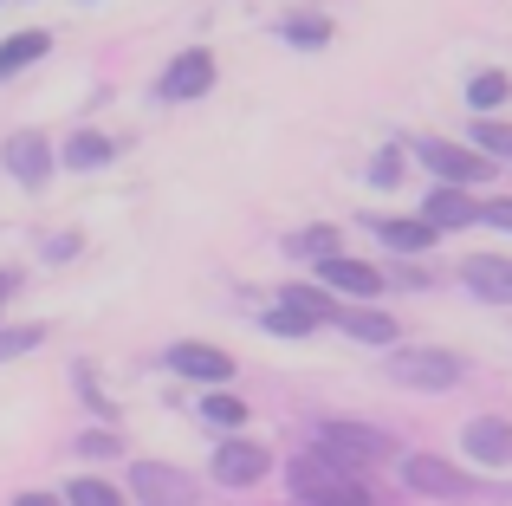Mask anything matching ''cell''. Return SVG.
<instances>
[{"instance_id": "1", "label": "cell", "mask_w": 512, "mask_h": 506, "mask_svg": "<svg viewBox=\"0 0 512 506\" xmlns=\"http://www.w3.org/2000/svg\"><path fill=\"white\" fill-rule=\"evenodd\" d=\"M286 481H292V494H299L305 506H376L370 487H363L357 474L344 468V461H331L325 448H312V455H292Z\"/></svg>"}, {"instance_id": "2", "label": "cell", "mask_w": 512, "mask_h": 506, "mask_svg": "<svg viewBox=\"0 0 512 506\" xmlns=\"http://www.w3.org/2000/svg\"><path fill=\"white\" fill-rule=\"evenodd\" d=\"M318 448H325L331 461H344L350 474L383 461V455H396V442H389L383 429H370V422H325V429H318Z\"/></svg>"}, {"instance_id": "3", "label": "cell", "mask_w": 512, "mask_h": 506, "mask_svg": "<svg viewBox=\"0 0 512 506\" xmlns=\"http://www.w3.org/2000/svg\"><path fill=\"white\" fill-rule=\"evenodd\" d=\"M415 156L435 169L448 189H467V182H487L493 176V156L467 150V143H441V137H415Z\"/></svg>"}, {"instance_id": "4", "label": "cell", "mask_w": 512, "mask_h": 506, "mask_svg": "<svg viewBox=\"0 0 512 506\" xmlns=\"http://www.w3.org/2000/svg\"><path fill=\"white\" fill-rule=\"evenodd\" d=\"M389 377L409 390H454L461 383V357L454 351H389Z\"/></svg>"}, {"instance_id": "5", "label": "cell", "mask_w": 512, "mask_h": 506, "mask_svg": "<svg viewBox=\"0 0 512 506\" xmlns=\"http://www.w3.org/2000/svg\"><path fill=\"white\" fill-rule=\"evenodd\" d=\"M208 85H214V52H208V46H188V52H175V59L163 65V78H156V98L188 104V98H201Z\"/></svg>"}, {"instance_id": "6", "label": "cell", "mask_w": 512, "mask_h": 506, "mask_svg": "<svg viewBox=\"0 0 512 506\" xmlns=\"http://www.w3.org/2000/svg\"><path fill=\"white\" fill-rule=\"evenodd\" d=\"M130 494L143 506H195V481L182 468H163V461H137L130 468Z\"/></svg>"}, {"instance_id": "7", "label": "cell", "mask_w": 512, "mask_h": 506, "mask_svg": "<svg viewBox=\"0 0 512 506\" xmlns=\"http://www.w3.org/2000/svg\"><path fill=\"white\" fill-rule=\"evenodd\" d=\"M0 163H7V176L26 182V189H46V176H52V150H46V137H39V130L7 137V143H0Z\"/></svg>"}, {"instance_id": "8", "label": "cell", "mask_w": 512, "mask_h": 506, "mask_svg": "<svg viewBox=\"0 0 512 506\" xmlns=\"http://www.w3.org/2000/svg\"><path fill=\"white\" fill-rule=\"evenodd\" d=\"M461 286L474 292V299H487V305H512V260H500V253H467Z\"/></svg>"}, {"instance_id": "9", "label": "cell", "mask_w": 512, "mask_h": 506, "mask_svg": "<svg viewBox=\"0 0 512 506\" xmlns=\"http://www.w3.org/2000/svg\"><path fill=\"white\" fill-rule=\"evenodd\" d=\"M461 455H474L480 468H512V422H500V416H480V422H467V435H461Z\"/></svg>"}, {"instance_id": "10", "label": "cell", "mask_w": 512, "mask_h": 506, "mask_svg": "<svg viewBox=\"0 0 512 506\" xmlns=\"http://www.w3.org/2000/svg\"><path fill=\"white\" fill-rule=\"evenodd\" d=\"M402 487H409V494L454 500L461 494V468H448L441 455H402Z\"/></svg>"}, {"instance_id": "11", "label": "cell", "mask_w": 512, "mask_h": 506, "mask_svg": "<svg viewBox=\"0 0 512 506\" xmlns=\"http://www.w3.org/2000/svg\"><path fill=\"white\" fill-rule=\"evenodd\" d=\"M266 468H273V461H266L260 442H221L214 448V481L221 487H253Z\"/></svg>"}, {"instance_id": "12", "label": "cell", "mask_w": 512, "mask_h": 506, "mask_svg": "<svg viewBox=\"0 0 512 506\" xmlns=\"http://www.w3.org/2000/svg\"><path fill=\"white\" fill-rule=\"evenodd\" d=\"M169 370H182V377H195V383H227L234 377V357L214 351V344H175Z\"/></svg>"}, {"instance_id": "13", "label": "cell", "mask_w": 512, "mask_h": 506, "mask_svg": "<svg viewBox=\"0 0 512 506\" xmlns=\"http://www.w3.org/2000/svg\"><path fill=\"white\" fill-rule=\"evenodd\" d=\"M318 266H325V286L331 292H350V299H376V292H383V273H376V266H363V260L331 253V260H318Z\"/></svg>"}, {"instance_id": "14", "label": "cell", "mask_w": 512, "mask_h": 506, "mask_svg": "<svg viewBox=\"0 0 512 506\" xmlns=\"http://www.w3.org/2000/svg\"><path fill=\"white\" fill-rule=\"evenodd\" d=\"M422 221H428L435 234H441V228H474V221H480V208L467 202L461 189H448V182H441L435 195H422Z\"/></svg>"}, {"instance_id": "15", "label": "cell", "mask_w": 512, "mask_h": 506, "mask_svg": "<svg viewBox=\"0 0 512 506\" xmlns=\"http://www.w3.org/2000/svg\"><path fill=\"white\" fill-rule=\"evenodd\" d=\"M338 325H344V338H357V344H402V325L389 312H376V305L338 312Z\"/></svg>"}, {"instance_id": "16", "label": "cell", "mask_w": 512, "mask_h": 506, "mask_svg": "<svg viewBox=\"0 0 512 506\" xmlns=\"http://www.w3.org/2000/svg\"><path fill=\"white\" fill-rule=\"evenodd\" d=\"M370 228L383 234V241L396 247V253H428V247H435V228H428V221H396V215H376Z\"/></svg>"}, {"instance_id": "17", "label": "cell", "mask_w": 512, "mask_h": 506, "mask_svg": "<svg viewBox=\"0 0 512 506\" xmlns=\"http://www.w3.org/2000/svg\"><path fill=\"white\" fill-rule=\"evenodd\" d=\"M46 52H52V39H46V33H33V26H26V33H13V39H0V78L26 72V65L46 59Z\"/></svg>"}, {"instance_id": "18", "label": "cell", "mask_w": 512, "mask_h": 506, "mask_svg": "<svg viewBox=\"0 0 512 506\" xmlns=\"http://www.w3.org/2000/svg\"><path fill=\"white\" fill-rule=\"evenodd\" d=\"M506 98H512V78H506V72H474V78H467V104H474L480 117L500 111Z\"/></svg>"}, {"instance_id": "19", "label": "cell", "mask_w": 512, "mask_h": 506, "mask_svg": "<svg viewBox=\"0 0 512 506\" xmlns=\"http://www.w3.org/2000/svg\"><path fill=\"white\" fill-rule=\"evenodd\" d=\"M201 422H208V429H240V422H247V403H240L234 390H208L201 396Z\"/></svg>"}, {"instance_id": "20", "label": "cell", "mask_w": 512, "mask_h": 506, "mask_svg": "<svg viewBox=\"0 0 512 506\" xmlns=\"http://www.w3.org/2000/svg\"><path fill=\"white\" fill-rule=\"evenodd\" d=\"M111 156H117V143H111V137H98V130H78L72 150H65V163H72V169H104Z\"/></svg>"}, {"instance_id": "21", "label": "cell", "mask_w": 512, "mask_h": 506, "mask_svg": "<svg viewBox=\"0 0 512 506\" xmlns=\"http://www.w3.org/2000/svg\"><path fill=\"white\" fill-rule=\"evenodd\" d=\"M279 33L292 39V46H305V52H318V46H331V20L325 13H292L286 26H279Z\"/></svg>"}, {"instance_id": "22", "label": "cell", "mask_w": 512, "mask_h": 506, "mask_svg": "<svg viewBox=\"0 0 512 506\" xmlns=\"http://www.w3.org/2000/svg\"><path fill=\"white\" fill-rule=\"evenodd\" d=\"M286 253L292 260H331V253H338V228H299L286 241Z\"/></svg>"}, {"instance_id": "23", "label": "cell", "mask_w": 512, "mask_h": 506, "mask_svg": "<svg viewBox=\"0 0 512 506\" xmlns=\"http://www.w3.org/2000/svg\"><path fill=\"white\" fill-rule=\"evenodd\" d=\"M279 305L305 312L312 325H325V318H331V292H325V286H286V292H279Z\"/></svg>"}, {"instance_id": "24", "label": "cell", "mask_w": 512, "mask_h": 506, "mask_svg": "<svg viewBox=\"0 0 512 506\" xmlns=\"http://www.w3.org/2000/svg\"><path fill=\"white\" fill-rule=\"evenodd\" d=\"M59 500H65V506H124V494H117L111 481H91V474H85V481H72Z\"/></svg>"}, {"instance_id": "25", "label": "cell", "mask_w": 512, "mask_h": 506, "mask_svg": "<svg viewBox=\"0 0 512 506\" xmlns=\"http://www.w3.org/2000/svg\"><path fill=\"white\" fill-rule=\"evenodd\" d=\"M260 325H266V331H279V338H305V331H318L312 318H305V312H292V305H273V312H266Z\"/></svg>"}, {"instance_id": "26", "label": "cell", "mask_w": 512, "mask_h": 506, "mask_svg": "<svg viewBox=\"0 0 512 506\" xmlns=\"http://www.w3.org/2000/svg\"><path fill=\"white\" fill-rule=\"evenodd\" d=\"M33 344H46V325H13V331H0V364H7V357H20V351H33Z\"/></svg>"}, {"instance_id": "27", "label": "cell", "mask_w": 512, "mask_h": 506, "mask_svg": "<svg viewBox=\"0 0 512 506\" xmlns=\"http://www.w3.org/2000/svg\"><path fill=\"white\" fill-rule=\"evenodd\" d=\"M474 143H487V156H512V130L506 124H487V117L474 124Z\"/></svg>"}, {"instance_id": "28", "label": "cell", "mask_w": 512, "mask_h": 506, "mask_svg": "<svg viewBox=\"0 0 512 506\" xmlns=\"http://www.w3.org/2000/svg\"><path fill=\"white\" fill-rule=\"evenodd\" d=\"M78 455H91V461H111V455H124V448H117V435L111 429H91V435H78Z\"/></svg>"}, {"instance_id": "29", "label": "cell", "mask_w": 512, "mask_h": 506, "mask_svg": "<svg viewBox=\"0 0 512 506\" xmlns=\"http://www.w3.org/2000/svg\"><path fill=\"white\" fill-rule=\"evenodd\" d=\"M396 176H402L396 150H383V156H376V163H370V182H383V189H389V182H396Z\"/></svg>"}, {"instance_id": "30", "label": "cell", "mask_w": 512, "mask_h": 506, "mask_svg": "<svg viewBox=\"0 0 512 506\" xmlns=\"http://www.w3.org/2000/svg\"><path fill=\"white\" fill-rule=\"evenodd\" d=\"M480 221H493V228L512 234V202H487V208H480Z\"/></svg>"}, {"instance_id": "31", "label": "cell", "mask_w": 512, "mask_h": 506, "mask_svg": "<svg viewBox=\"0 0 512 506\" xmlns=\"http://www.w3.org/2000/svg\"><path fill=\"white\" fill-rule=\"evenodd\" d=\"M13 506H65V500H59V494H20Z\"/></svg>"}, {"instance_id": "32", "label": "cell", "mask_w": 512, "mask_h": 506, "mask_svg": "<svg viewBox=\"0 0 512 506\" xmlns=\"http://www.w3.org/2000/svg\"><path fill=\"white\" fill-rule=\"evenodd\" d=\"M7 286H13V273H0V299H7Z\"/></svg>"}]
</instances>
